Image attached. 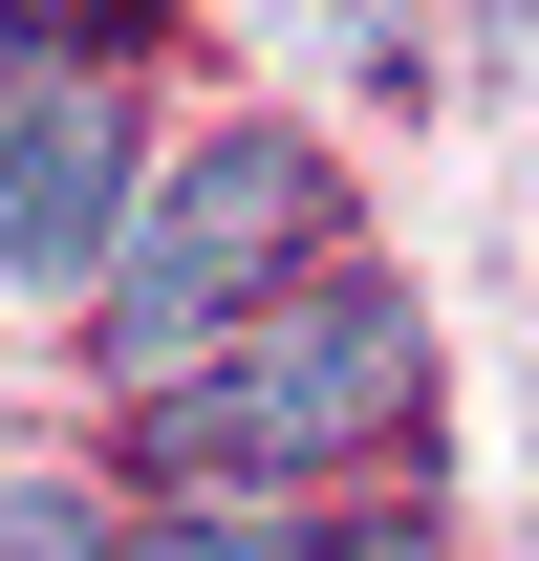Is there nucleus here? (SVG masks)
I'll use <instances>...</instances> for the list:
<instances>
[{
    "mask_svg": "<svg viewBox=\"0 0 539 561\" xmlns=\"http://www.w3.org/2000/svg\"><path fill=\"white\" fill-rule=\"evenodd\" d=\"M151 476H324V454H367V432L410 411V302L389 280H345V302H238L195 367H151Z\"/></svg>",
    "mask_w": 539,
    "mask_h": 561,
    "instance_id": "f257e3e1",
    "label": "nucleus"
},
{
    "mask_svg": "<svg viewBox=\"0 0 539 561\" xmlns=\"http://www.w3.org/2000/svg\"><path fill=\"white\" fill-rule=\"evenodd\" d=\"M302 238H324V151H302V130H216L173 195L130 173L108 260H87V302H108V367H130V389H151V367H195L238 302H280V260H302Z\"/></svg>",
    "mask_w": 539,
    "mask_h": 561,
    "instance_id": "f03ea898",
    "label": "nucleus"
},
{
    "mask_svg": "<svg viewBox=\"0 0 539 561\" xmlns=\"http://www.w3.org/2000/svg\"><path fill=\"white\" fill-rule=\"evenodd\" d=\"M108 216H130V108L22 66V87H0V280H87Z\"/></svg>",
    "mask_w": 539,
    "mask_h": 561,
    "instance_id": "7ed1b4c3",
    "label": "nucleus"
},
{
    "mask_svg": "<svg viewBox=\"0 0 539 561\" xmlns=\"http://www.w3.org/2000/svg\"><path fill=\"white\" fill-rule=\"evenodd\" d=\"M108 561H454V518H151Z\"/></svg>",
    "mask_w": 539,
    "mask_h": 561,
    "instance_id": "20e7f679",
    "label": "nucleus"
},
{
    "mask_svg": "<svg viewBox=\"0 0 539 561\" xmlns=\"http://www.w3.org/2000/svg\"><path fill=\"white\" fill-rule=\"evenodd\" d=\"M0 561H108V518H87L66 476H22V496H0Z\"/></svg>",
    "mask_w": 539,
    "mask_h": 561,
    "instance_id": "39448f33",
    "label": "nucleus"
}]
</instances>
